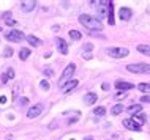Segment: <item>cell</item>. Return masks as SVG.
Listing matches in <instances>:
<instances>
[{"instance_id": "1", "label": "cell", "mask_w": 150, "mask_h": 140, "mask_svg": "<svg viewBox=\"0 0 150 140\" xmlns=\"http://www.w3.org/2000/svg\"><path fill=\"white\" fill-rule=\"evenodd\" d=\"M79 22L88 30H93V32H101L103 30V24H101V21L96 19V18H93V16H88V14L79 16Z\"/></svg>"}, {"instance_id": "2", "label": "cell", "mask_w": 150, "mask_h": 140, "mask_svg": "<svg viewBox=\"0 0 150 140\" xmlns=\"http://www.w3.org/2000/svg\"><path fill=\"white\" fill-rule=\"evenodd\" d=\"M74 71H76V65H74V63H70V65H68V66L63 69L62 77H60V80H59V87H60V88H62L63 85H67V83L70 82V77H73Z\"/></svg>"}, {"instance_id": "3", "label": "cell", "mask_w": 150, "mask_h": 140, "mask_svg": "<svg viewBox=\"0 0 150 140\" xmlns=\"http://www.w3.org/2000/svg\"><path fill=\"white\" fill-rule=\"evenodd\" d=\"M127 69L136 74H150V65L147 63H131V65H127Z\"/></svg>"}, {"instance_id": "4", "label": "cell", "mask_w": 150, "mask_h": 140, "mask_svg": "<svg viewBox=\"0 0 150 140\" xmlns=\"http://www.w3.org/2000/svg\"><path fill=\"white\" fill-rule=\"evenodd\" d=\"M108 55H111V57L114 58H123L128 55V49L127 47H111V49H108Z\"/></svg>"}, {"instance_id": "5", "label": "cell", "mask_w": 150, "mask_h": 140, "mask_svg": "<svg viewBox=\"0 0 150 140\" xmlns=\"http://www.w3.org/2000/svg\"><path fill=\"white\" fill-rule=\"evenodd\" d=\"M6 39H10V41H13V43H19V41H22L24 38H25V35L22 33L21 30H11V32H8V33L5 35Z\"/></svg>"}, {"instance_id": "6", "label": "cell", "mask_w": 150, "mask_h": 140, "mask_svg": "<svg viewBox=\"0 0 150 140\" xmlns=\"http://www.w3.org/2000/svg\"><path fill=\"white\" fill-rule=\"evenodd\" d=\"M123 126L127 127V129H129V131H141V126L137 125V123L134 121L133 118H127V120H123Z\"/></svg>"}, {"instance_id": "7", "label": "cell", "mask_w": 150, "mask_h": 140, "mask_svg": "<svg viewBox=\"0 0 150 140\" xmlns=\"http://www.w3.org/2000/svg\"><path fill=\"white\" fill-rule=\"evenodd\" d=\"M41 112H43V106H41V104H36V106H33V107H30V109H29L27 117H29V118H35V117H38Z\"/></svg>"}, {"instance_id": "8", "label": "cell", "mask_w": 150, "mask_h": 140, "mask_svg": "<svg viewBox=\"0 0 150 140\" xmlns=\"http://www.w3.org/2000/svg\"><path fill=\"white\" fill-rule=\"evenodd\" d=\"M133 16V11L129 10V8H120L119 10V18L120 21H129Z\"/></svg>"}, {"instance_id": "9", "label": "cell", "mask_w": 150, "mask_h": 140, "mask_svg": "<svg viewBox=\"0 0 150 140\" xmlns=\"http://www.w3.org/2000/svg\"><path fill=\"white\" fill-rule=\"evenodd\" d=\"M35 6H36V2H35V0H24V2H21V10L25 11V13L32 11Z\"/></svg>"}, {"instance_id": "10", "label": "cell", "mask_w": 150, "mask_h": 140, "mask_svg": "<svg viewBox=\"0 0 150 140\" xmlns=\"http://www.w3.org/2000/svg\"><path fill=\"white\" fill-rule=\"evenodd\" d=\"M115 88H117V90H120V91H127V90L134 88V85H133V83H129V82L117 80V82H115Z\"/></svg>"}, {"instance_id": "11", "label": "cell", "mask_w": 150, "mask_h": 140, "mask_svg": "<svg viewBox=\"0 0 150 140\" xmlns=\"http://www.w3.org/2000/svg\"><path fill=\"white\" fill-rule=\"evenodd\" d=\"M55 41H57V49L60 50V54L67 55V54H68V44H67V41H65V39H62V38H57Z\"/></svg>"}, {"instance_id": "12", "label": "cell", "mask_w": 150, "mask_h": 140, "mask_svg": "<svg viewBox=\"0 0 150 140\" xmlns=\"http://www.w3.org/2000/svg\"><path fill=\"white\" fill-rule=\"evenodd\" d=\"M2 19H3V22H5L6 25H11V27H16V25H18V22H16L14 19L11 18V13H3V14H2Z\"/></svg>"}, {"instance_id": "13", "label": "cell", "mask_w": 150, "mask_h": 140, "mask_svg": "<svg viewBox=\"0 0 150 140\" xmlns=\"http://www.w3.org/2000/svg\"><path fill=\"white\" fill-rule=\"evenodd\" d=\"M96 99H98V94L93 93V91H90V93H87V94H86L84 101H86L87 106H92V104H95V102H96Z\"/></svg>"}, {"instance_id": "14", "label": "cell", "mask_w": 150, "mask_h": 140, "mask_svg": "<svg viewBox=\"0 0 150 140\" xmlns=\"http://www.w3.org/2000/svg\"><path fill=\"white\" fill-rule=\"evenodd\" d=\"M78 83H79V82L76 80V79H74V80H70L67 85L62 87V91H63V93H68V91H71L73 88H76V87H78Z\"/></svg>"}, {"instance_id": "15", "label": "cell", "mask_w": 150, "mask_h": 140, "mask_svg": "<svg viewBox=\"0 0 150 140\" xmlns=\"http://www.w3.org/2000/svg\"><path fill=\"white\" fill-rule=\"evenodd\" d=\"M108 22L111 24V25H114V3H109V14H108Z\"/></svg>"}, {"instance_id": "16", "label": "cell", "mask_w": 150, "mask_h": 140, "mask_svg": "<svg viewBox=\"0 0 150 140\" xmlns=\"http://www.w3.org/2000/svg\"><path fill=\"white\" fill-rule=\"evenodd\" d=\"M133 120H134V121H136L139 126H142L147 118H145V115H144V113H137V115H133Z\"/></svg>"}, {"instance_id": "17", "label": "cell", "mask_w": 150, "mask_h": 140, "mask_svg": "<svg viewBox=\"0 0 150 140\" xmlns=\"http://www.w3.org/2000/svg\"><path fill=\"white\" fill-rule=\"evenodd\" d=\"M137 52H141V54L149 55V57H150V46L149 44H139V46H137Z\"/></svg>"}, {"instance_id": "18", "label": "cell", "mask_w": 150, "mask_h": 140, "mask_svg": "<svg viewBox=\"0 0 150 140\" xmlns=\"http://www.w3.org/2000/svg\"><path fill=\"white\" fill-rule=\"evenodd\" d=\"M27 41H29L30 46H33V47H38L40 44H41V41H40L36 36H33V35H29V36H27Z\"/></svg>"}, {"instance_id": "19", "label": "cell", "mask_w": 150, "mask_h": 140, "mask_svg": "<svg viewBox=\"0 0 150 140\" xmlns=\"http://www.w3.org/2000/svg\"><path fill=\"white\" fill-rule=\"evenodd\" d=\"M30 55V49H27V47H22L21 50H19V58L21 60H27Z\"/></svg>"}, {"instance_id": "20", "label": "cell", "mask_w": 150, "mask_h": 140, "mask_svg": "<svg viewBox=\"0 0 150 140\" xmlns=\"http://www.w3.org/2000/svg\"><path fill=\"white\" fill-rule=\"evenodd\" d=\"M122 112H123V106H122V104H115V106L111 109L112 115H119V113H122Z\"/></svg>"}, {"instance_id": "21", "label": "cell", "mask_w": 150, "mask_h": 140, "mask_svg": "<svg viewBox=\"0 0 150 140\" xmlns=\"http://www.w3.org/2000/svg\"><path fill=\"white\" fill-rule=\"evenodd\" d=\"M81 36H82V35H81L78 30H70V38H71V39H74V41H79Z\"/></svg>"}, {"instance_id": "22", "label": "cell", "mask_w": 150, "mask_h": 140, "mask_svg": "<svg viewBox=\"0 0 150 140\" xmlns=\"http://www.w3.org/2000/svg\"><path fill=\"white\" fill-rule=\"evenodd\" d=\"M141 110H142V106H141V104H136V106L128 107V112H129V113H137V112H141Z\"/></svg>"}, {"instance_id": "23", "label": "cell", "mask_w": 150, "mask_h": 140, "mask_svg": "<svg viewBox=\"0 0 150 140\" xmlns=\"http://www.w3.org/2000/svg\"><path fill=\"white\" fill-rule=\"evenodd\" d=\"M137 90L144 91V93H149L150 91V83H139V85H137Z\"/></svg>"}, {"instance_id": "24", "label": "cell", "mask_w": 150, "mask_h": 140, "mask_svg": "<svg viewBox=\"0 0 150 140\" xmlns=\"http://www.w3.org/2000/svg\"><path fill=\"white\" fill-rule=\"evenodd\" d=\"M93 113L98 115V117H103V115L106 113V109H104V107H96V109L93 110Z\"/></svg>"}, {"instance_id": "25", "label": "cell", "mask_w": 150, "mask_h": 140, "mask_svg": "<svg viewBox=\"0 0 150 140\" xmlns=\"http://www.w3.org/2000/svg\"><path fill=\"white\" fill-rule=\"evenodd\" d=\"M40 85H41V88H43V90H46V91H49V90H51V83L47 82V80H41V83H40Z\"/></svg>"}, {"instance_id": "26", "label": "cell", "mask_w": 150, "mask_h": 140, "mask_svg": "<svg viewBox=\"0 0 150 140\" xmlns=\"http://www.w3.org/2000/svg\"><path fill=\"white\" fill-rule=\"evenodd\" d=\"M3 55H5V57H11V55H13V49H11V47H5Z\"/></svg>"}, {"instance_id": "27", "label": "cell", "mask_w": 150, "mask_h": 140, "mask_svg": "<svg viewBox=\"0 0 150 140\" xmlns=\"http://www.w3.org/2000/svg\"><path fill=\"white\" fill-rule=\"evenodd\" d=\"M6 76H8L10 79H13V77H14V71H13V68H8V69H6Z\"/></svg>"}, {"instance_id": "28", "label": "cell", "mask_w": 150, "mask_h": 140, "mask_svg": "<svg viewBox=\"0 0 150 140\" xmlns=\"http://www.w3.org/2000/svg\"><path fill=\"white\" fill-rule=\"evenodd\" d=\"M125 96H127V91H120V93H117V94H115V98H117V99H120V98H125Z\"/></svg>"}, {"instance_id": "29", "label": "cell", "mask_w": 150, "mask_h": 140, "mask_svg": "<svg viewBox=\"0 0 150 140\" xmlns=\"http://www.w3.org/2000/svg\"><path fill=\"white\" fill-rule=\"evenodd\" d=\"M141 102H150V96L149 94L142 96V98H141Z\"/></svg>"}, {"instance_id": "30", "label": "cell", "mask_w": 150, "mask_h": 140, "mask_svg": "<svg viewBox=\"0 0 150 140\" xmlns=\"http://www.w3.org/2000/svg\"><path fill=\"white\" fill-rule=\"evenodd\" d=\"M19 102H21L22 106H25V104H29V99H27V98H21V99H19Z\"/></svg>"}, {"instance_id": "31", "label": "cell", "mask_w": 150, "mask_h": 140, "mask_svg": "<svg viewBox=\"0 0 150 140\" xmlns=\"http://www.w3.org/2000/svg\"><path fill=\"white\" fill-rule=\"evenodd\" d=\"M8 79H10V77H8V76H6V73H5V74L2 76V83H6V82H8Z\"/></svg>"}, {"instance_id": "32", "label": "cell", "mask_w": 150, "mask_h": 140, "mask_svg": "<svg viewBox=\"0 0 150 140\" xmlns=\"http://www.w3.org/2000/svg\"><path fill=\"white\" fill-rule=\"evenodd\" d=\"M18 90H19V87L16 85L14 88H13V98H16V96H18Z\"/></svg>"}, {"instance_id": "33", "label": "cell", "mask_w": 150, "mask_h": 140, "mask_svg": "<svg viewBox=\"0 0 150 140\" xmlns=\"http://www.w3.org/2000/svg\"><path fill=\"white\" fill-rule=\"evenodd\" d=\"M6 102V96H0V104H5Z\"/></svg>"}, {"instance_id": "34", "label": "cell", "mask_w": 150, "mask_h": 140, "mask_svg": "<svg viewBox=\"0 0 150 140\" xmlns=\"http://www.w3.org/2000/svg\"><path fill=\"white\" fill-rule=\"evenodd\" d=\"M44 74H47V76H52V71H51V69H44Z\"/></svg>"}, {"instance_id": "35", "label": "cell", "mask_w": 150, "mask_h": 140, "mask_svg": "<svg viewBox=\"0 0 150 140\" xmlns=\"http://www.w3.org/2000/svg\"><path fill=\"white\" fill-rule=\"evenodd\" d=\"M86 49H87V50H90V49H92V44H87L86 47H84V50H86Z\"/></svg>"}, {"instance_id": "36", "label": "cell", "mask_w": 150, "mask_h": 140, "mask_svg": "<svg viewBox=\"0 0 150 140\" xmlns=\"http://www.w3.org/2000/svg\"><path fill=\"white\" fill-rule=\"evenodd\" d=\"M86 140H95V139H92V137H87Z\"/></svg>"}, {"instance_id": "37", "label": "cell", "mask_w": 150, "mask_h": 140, "mask_svg": "<svg viewBox=\"0 0 150 140\" xmlns=\"http://www.w3.org/2000/svg\"><path fill=\"white\" fill-rule=\"evenodd\" d=\"M0 32H2V27H0Z\"/></svg>"}, {"instance_id": "38", "label": "cell", "mask_w": 150, "mask_h": 140, "mask_svg": "<svg viewBox=\"0 0 150 140\" xmlns=\"http://www.w3.org/2000/svg\"><path fill=\"white\" fill-rule=\"evenodd\" d=\"M71 140H74V139H71Z\"/></svg>"}]
</instances>
